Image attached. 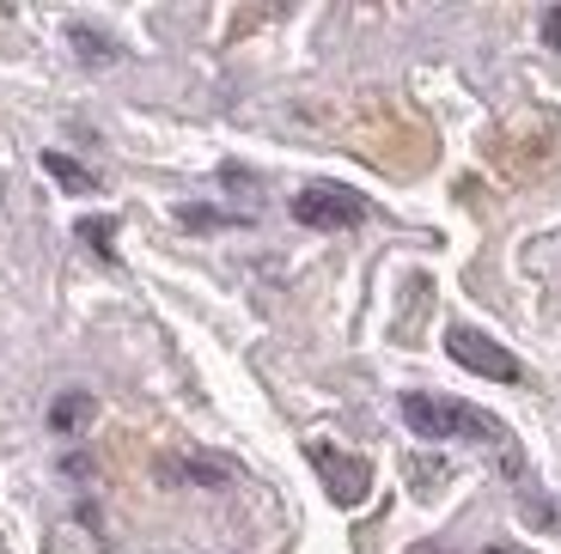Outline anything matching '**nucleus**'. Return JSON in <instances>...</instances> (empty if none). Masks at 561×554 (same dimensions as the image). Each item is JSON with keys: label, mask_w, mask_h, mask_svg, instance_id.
<instances>
[{"label": "nucleus", "mask_w": 561, "mask_h": 554, "mask_svg": "<svg viewBox=\"0 0 561 554\" xmlns=\"http://www.w3.org/2000/svg\"><path fill=\"white\" fill-rule=\"evenodd\" d=\"M43 171H49L61 189H73V195H92V189H99V177H92L80 159H68V153H43Z\"/></svg>", "instance_id": "6"}, {"label": "nucleus", "mask_w": 561, "mask_h": 554, "mask_svg": "<svg viewBox=\"0 0 561 554\" xmlns=\"http://www.w3.org/2000/svg\"><path fill=\"white\" fill-rule=\"evenodd\" d=\"M178 220H183V226H196V232H214V226H239L232 213H220V208H178Z\"/></svg>", "instance_id": "10"}, {"label": "nucleus", "mask_w": 561, "mask_h": 554, "mask_svg": "<svg viewBox=\"0 0 561 554\" xmlns=\"http://www.w3.org/2000/svg\"><path fill=\"white\" fill-rule=\"evenodd\" d=\"M306 458H311V470L323 475V487H330V499H336V506H360V499H366L373 470H366L360 458H348V451H330V445H311Z\"/></svg>", "instance_id": "4"}, {"label": "nucleus", "mask_w": 561, "mask_h": 554, "mask_svg": "<svg viewBox=\"0 0 561 554\" xmlns=\"http://www.w3.org/2000/svg\"><path fill=\"white\" fill-rule=\"evenodd\" d=\"M403 420L415 439H482V445H513V432L501 427L494 415L470 408V402L451 396H427V390H409L403 396Z\"/></svg>", "instance_id": "1"}, {"label": "nucleus", "mask_w": 561, "mask_h": 554, "mask_svg": "<svg viewBox=\"0 0 561 554\" xmlns=\"http://www.w3.org/2000/svg\"><path fill=\"white\" fill-rule=\"evenodd\" d=\"M543 37L561 49V7H549V13H543Z\"/></svg>", "instance_id": "11"}, {"label": "nucleus", "mask_w": 561, "mask_h": 554, "mask_svg": "<svg viewBox=\"0 0 561 554\" xmlns=\"http://www.w3.org/2000/svg\"><path fill=\"white\" fill-rule=\"evenodd\" d=\"M366 213H373L366 208V195L336 189V183H318V189L294 195V220L311 226V232H348V226H360Z\"/></svg>", "instance_id": "2"}, {"label": "nucleus", "mask_w": 561, "mask_h": 554, "mask_svg": "<svg viewBox=\"0 0 561 554\" xmlns=\"http://www.w3.org/2000/svg\"><path fill=\"white\" fill-rule=\"evenodd\" d=\"M80 238L99 250V256H116V244H111V238H116V220H111V213H92V220H80Z\"/></svg>", "instance_id": "9"}, {"label": "nucleus", "mask_w": 561, "mask_h": 554, "mask_svg": "<svg viewBox=\"0 0 561 554\" xmlns=\"http://www.w3.org/2000/svg\"><path fill=\"white\" fill-rule=\"evenodd\" d=\"M482 554H519V549H482Z\"/></svg>", "instance_id": "12"}, {"label": "nucleus", "mask_w": 561, "mask_h": 554, "mask_svg": "<svg viewBox=\"0 0 561 554\" xmlns=\"http://www.w3.org/2000/svg\"><path fill=\"white\" fill-rule=\"evenodd\" d=\"M446 354L451 360L463 366V372H477V378H494V384H519L525 378V366L513 360V354H506L501 342H494V335H482V330H446Z\"/></svg>", "instance_id": "3"}, {"label": "nucleus", "mask_w": 561, "mask_h": 554, "mask_svg": "<svg viewBox=\"0 0 561 554\" xmlns=\"http://www.w3.org/2000/svg\"><path fill=\"white\" fill-rule=\"evenodd\" d=\"M68 43L80 49V61H92V68H111V61H123V49H116L104 31H85V25H73L68 31Z\"/></svg>", "instance_id": "7"}, {"label": "nucleus", "mask_w": 561, "mask_h": 554, "mask_svg": "<svg viewBox=\"0 0 561 554\" xmlns=\"http://www.w3.org/2000/svg\"><path fill=\"white\" fill-rule=\"evenodd\" d=\"M171 475H178V482H202V487H226V482H232V470H226V463H202V458L171 463Z\"/></svg>", "instance_id": "8"}, {"label": "nucleus", "mask_w": 561, "mask_h": 554, "mask_svg": "<svg viewBox=\"0 0 561 554\" xmlns=\"http://www.w3.org/2000/svg\"><path fill=\"white\" fill-rule=\"evenodd\" d=\"M85 420H92V390H68V396L49 402V432H56V439H73Z\"/></svg>", "instance_id": "5"}]
</instances>
